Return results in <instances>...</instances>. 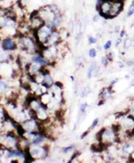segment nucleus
Masks as SVG:
<instances>
[{
  "label": "nucleus",
  "instance_id": "f257e3e1",
  "mask_svg": "<svg viewBox=\"0 0 134 163\" xmlns=\"http://www.w3.org/2000/svg\"><path fill=\"white\" fill-rule=\"evenodd\" d=\"M99 142L102 143L103 144H105L107 147H109L114 143H120L117 133L112 128V127L104 128L101 129V137H100Z\"/></svg>",
  "mask_w": 134,
  "mask_h": 163
},
{
  "label": "nucleus",
  "instance_id": "f03ea898",
  "mask_svg": "<svg viewBox=\"0 0 134 163\" xmlns=\"http://www.w3.org/2000/svg\"><path fill=\"white\" fill-rule=\"evenodd\" d=\"M29 152L30 154L31 155V157L35 160H45L49 152V149H48V145L47 143L41 144V145H33L30 144V148H29Z\"/></svg>",
  "mask_w": 134,
  "mask_h": 163
},
{
  "label": "nucleus",
  "instance_id": "7ed1b4c3",
  "mask_svg": "<svg viewBox=\"0 0 134 163\" xmlns=\"http://www.w3.org/2000/svg\"><path fill=\"white\" fill-rule=\"evenodd\" d=\"M1 48L8 52L15 51L18 48L17 42L15 41L14 37H5L1 40Z\"/></svg>",
  "mask_w": 134,
  "mask_h": 163
},
{
  "label": "nucleus",
  "instance_id": "20e7f679",
  "mask_svg": "<svg viewBox=\"0 0 134 163\" xmlns=\"http://www.w3.org/2000/svg\"><path fill=\"white\" fill-rule=\"evenodd\" d=\"M62 41V35L61 32L58 31L56 29H54L53 32L51 33V35L48 37V38L46 40V42L43 44L46 47H53V46H56L57 44H59Z\"/></svg>",
  "mask_w": 134,
  "mask_h": 163
},
{
  "label": "nucleus",
  "instance_id": "39448f33",
  "mask_svg": "<svg viewBox=\"0 0 134 163\" xmlns=\"http://www.w3.org/2000/svg\"><path fill=\"white\" fill-rule=\"evenodd\" d=\"M123 0H117V1H113V5L109 13V19H114L117 17L121 12L123 9Z\"/></svg>",
  "mask_w": 134,
  "mask_h": 163
},
{
  "label": "nucleus",
  "instance_id": "423d86ee",
  "mask_svg": "<svg viewBox=\"0 0 134 163\" xmlns=\"http://www.w3.org/2000/svg\"><path fill=\"white\" fill-rule=\"evenodd\" d=\"M112 5H113V0H105L98 10L99 14L107 20L109 19V13H110Z\"/></svg>",
  "mask_w": 134,
  "mask_h": 163
},
{
  "label": "nucleus",
  "instance_id": "0eeeda50",
  "mask_svg": "<svg viewBox=\"0 0 134 163\" xmlns=\"http://www.w3.org/2000/svg\"><path fill=\"white\" fill-rule=\"evenodd\" d=\"M36 118H38L40 122H45L49 119V110L48 109L47 105L42 104L40 108H39L36 112Z\"/></svg>",
  "mask_w": 134,
  "mask_h": 163
},
{
  "label": "nucleus",
  "instance_id": "6e6552de",
  "mask_svg": "<svg viewBox=\"0 0 134 163\" xmlns=\"http://www.w3.org/2000/svg\"><path fill=\"white\" fill-rule=\"evenodd\" d=\"M45 24H46L45 21L42 19V17L39 15V14L35 16L30 17V25L31 29H39Z\"/></svg>",
  "mask_w": 134,
  "mask_h": 163
},
{
  "label": "nucleus",
  "instance_id": "1a4fd4ad",
  "mask_svg": "<svg viewBox=\"0 0 134 163\" xmlns=\"http://www.w3.org/2000/svg\"><path fill=\"white\" fill-rule=\"evenodd\" d=\"M113 93H114V91L112 90V87H110V88H104V89L101 91L100 94H99V99L106 101L107 99L110 98V97L112 96Z\"/></svg>",
  "mask_w": 134,
  "mask_h": 163
},
{
  "label": "nucleus",
  "instance_id": "9d476101",
  "mask_svg": "<svg viewBox=\"0 0 134 163\" xmlns=\"http://www.w3.org/2000/svg\"><path fill=\"white\" fill-rule=\"evenodd\" d=\"M46 87H48V88H51L55 84V81H54L53 77L51 76V74L49 72L46 73L45 74V79H44V83H43Z\"/></svg>",
  "mask_w": 134,
  "mask_h": 163
},
{
  "label": "nucleus",
  "instance_id": "9b49d317",
  "mask_svg": "<svg viewBox=\"0 0 134 163\" xmlns=\"http://www.w3.org/2000/svg\"><path fill=\"white\" fill-rule=\"evenodd\" d=\"M39 99H40L41 103H42L44 105H48V104L52 101V97H51L50 94L48 93V92L41 94V95L39 96Z\"/></svg>",
  "mask_w": 134,
  "mask_h": 163
},
{
  "label": "nucleus",
  "instance_id": "f8f14e48",
  "mask_svg": "<svg viewBox=\"0 0 134 163\" xmlns=\"http://www.w3.org/2000/svg\"><path fill=\"white\" fill-rule=\"evenodd\" d=\"M98 69V64L96 62H93L90 65H89V70H88V78H91L92 75H93V72L96 71Z\"/></svg>",
  "mask_w": 134,
  "mask_h": 163
},
{
  "label": "nucleus",
  "instance_id": "ddd939ff",
  "mask_svg": "<svg viewBox=\"0 0 134 163\" xmlns=\"http://www.w3.org/2000/svg\"><path fill=\"white\" fill-rule=\"evenodd\" d=\"M131 47H132V39L130 38H127L124 40L123 48H124V49H129Z\"/></svg>",
  "mask_w": 134,
  "mask_h": 163
},
{
  "label": "nucleus",
  "instance_id": "4468645a",
  "mask_svg": "<svg viewBox=\"0 0 134 163\" xmlns=\"http://www.w3.org/2000/svg\"><path fill=\"white\" fill-rule=\"evenodd\" d=\"M89 93H90V88H89V87L84 88H82V90H81V92H80V97H81V98L86 97L88 94H89Z\"/></svg>",
  "mask_w": 134,
  "mask_h": 163
},
{
  "label": "nucleus",
  "instance_id": "2eb2a0df",
  "mask_svg": "<svg viewBox=\"0 0 134 163\" xmlns=\"http://www.w3.org/2000/svg\"><path fill=\"white\" fill-rule=\"evenodd\" d=\"M62 152L64 153V154H66V153H69V152H73L74 151V149H73V146H66V147H64V148H62Z\"/></svg>",
  "mask_w": 134,
  "mask_h": 163
},
{
  "label": "nucleus",
  "instance_id": "dca6fc26",
  "mask_svg": "<svg viewBox=\"0 0 134 163\" xmlns=\"http://www.w3.org/2000/svg\"><path fill=\"white\" fill-rule=\"evenodd\" d=\"M98 121H99V118H95L94 120H93V122H92V124H91V126L89 128V131H90V130H93L97 126H98Z\"/></svg>",
  "mask_w": 134,
  "mask_h": 163
},
{
  "label": "nucleus",
  "instance_id": "f3484780",
  "mask_svg": "<svg viewBox=\"0 0 134 163\" xmlns=\"http://www.w3.org/2000/svg\"><path fill=\"white\" fill-rule=\"evenodd\" d=\"M109 62H110V59L108 58L107 55H105V56H102V57H101V63H102V65L107 66V64L109 63Z\"/></svg>",
  "mask_w": 134,
  "mask_h": 163
},
{
  "label": "nucleus",
  "instance_id": "a211bd4d",
  "mask_svg": "<svg viewBox=\"0 0 134 163\" xmlns=\"http://www.w3.org/2000/svg\"><path fill=\"white\" fill-rule=\"evenodd\" d=\"M133 14H134V1L132 3V5H130V7H129V9H128V12H127V16H128V17H130V16H132Z\"/></svg>",
  "mask_w": 134,
  "mask_h": 163
},
{
  "label": "nucleus",
  "instance_id": "6ab92c4d",
  "mask_svg": "<svg viewBox=\"0 0 134 163\" xmlns=\"http://www.w3.org/2000/svg\"><path fill=\"white\" fill-rule=\"evenodd\" d=\"M89 56L90 58H95L97 56V50L95 48H90L89 50Z\"/></svg>",
  "mask_w": 134,
  "mask_h": 163
},
{
  "label": "nucleus",
  "instance_id": "aec40b11",
  "mask_svg": "<svg viewBox=\"0 0 134 163\" xmlns=\"http://www.w3.org/2000/svg\"><path fill=\"white\" fill-rule=\"evenodd\" d=\"M88 107H89V104H88L87 103H82V104L80 105V113H84V112H86V109H87Z\"/></svg>",
  "mask_w": 134,
  "mask_h": 163
},
{
  "label": "nucleus",
  "instance_id": "412c9836",
  "mask_svg": "<svg viewBox=\"0 0 134 163\" xmlns=\"http://www.w3.org/2000/svg\"><path fill=\"white\" fill-rule=\"evenodd\" d=\"M111 46H112V41L111 40H107V42L105 43L104 47H103V49L107 51V50H109L111 48Z\"/></svg>",
  "mask_w": 134,
  "mask_h": 163
},
{
  "label": "nucleus",
  "instance_id": "4be33fe9",
  "mask_svg": "<svg viewBox=\"0 0 134 163\" xmlns=\"http://www.w3.org/2000/svg\"><path fill=\"white\" fill-rule=\"evenodd\" d=\"M97 41H98L97 38L92 37V36L89 37V44H96V43H97Z\"/></svg>",
  "mask_w": 134,
  "mask_h": 163
},
{
  "label": "nucleus",
  "instance_id": "5701e85b",
  "mask_svg": "<svg viewBox=\"0 0 134 163\" xmlns=\"http://www.w3.org/2000/svg\"><path fill=\"white\" fill-rule=\"evenodd\" d=\"M128 114H129V115H131V116L132 117V118H134V104L133 105H132V106H131V108L128 110Z\"/></svg>",
  "mask_w": 134,
  "mask_h": 163
},
{
  "label": "nucleus",
  "instance_id": "b1692460",
  "mask_svg": "<svg viewBox=\"0 0 134 163\" xmlns=\"http://www.w3.org/2000/svg\"><path fill=\"white\" fill-rule=\"evenodd\" d=\"M121 43H122V38L120 37V38H118L116 39V41H115V47H118Z\"/></svg>",
  "mask_w": 134,
  "mask_h": 163
},
{
  "label": "nucleus",
  "instance_id": "393cba45",
  "mask_svg": "<svg viewBox=\"0 0 134 163\" xmlns=\"http://www.w3.org/2000/svg\"><path fill=\"white\" fill-rule=\"evenodd\" d=\"M107 55L108 56V58L110 59V61H112V60H113V58H114V53H113V52L108 53Z\"/></svg>",
  "mask_w": 134,
  "mask_h": 163
},
{
  "label": "nucleus",
  "instance_id": "a878e982",
  "mask_svg": "<svg viewBox=\"0 0 134 163\" xmlns=\"http://www.w3.org/2000/svg\"><path fill=\"white\" fill-rule=\"evenodd\" d=\"M88 134H89V131H85V132H84V133L80 136V138H81V139H83V138H84V137H85Z\"/></svg>",
  "mask_w": 134,
  "mask_h": 163
},
{
  "label": "nucleus",
  "instance_id": "bb28decb",
  "mask_svg": "<svg viewBox=\"0 0 134 163\" xmlns=\"http://www.w3.org/2000/svg\"><path fill=\"white\" fill-rule=\"evenodd\" d=\"M117 81H118V78H115V79H114V80L112 81V83L110 84V87H113L114 84H116V82H117Z\"/></svg>",
  "mask_w": 134,
  "mask_h": 163
},
{
  "label": "nucleus",
  "instance_id": "cd10ccee",
  "mask_svg": "<svg viewBox=\"0 0 134 163\" xmlns=\"http://www.w3.org/2000/svg\"><path fill=\"white\" fill-rule=\"evenodd\" d=\"M93 21H94V22H98V21H99V15H95V16H94Z\"/></svg>",
  "mask_w": 134,
  "mask_h": 163
},
{
  "label": "nucleus",
  "instance_id": "c85d7f7f",
  "mask_svg": "<svg viewBox=\"0 0 134 163\" xmlns=\"http://www.w3.org/2000/svg\"><path fill=\"white\" fill-rule=\"evenodd\" d=\"M123 36H124V30H122V31H121V34H120V37L123 38Z\"/></svg>",
  "mask_w": 134,
  "mask_h": 163
},
{
  "label": "nucleus",
  "instance_id": "c756f323",
  "mask_svg": "<svg viewBox=\"0 0 134 163\" xmlns=\"http://www.w3.org/2000/svg\"><path fill=\"white\" fill-rule=\"evenodd\" d=\"M130 86H131V87H134V79H132V80L131 81V83H130Z\"/></svg>",
  "mask_w": 134,
  "mask_h": 163
}]
</instances>
